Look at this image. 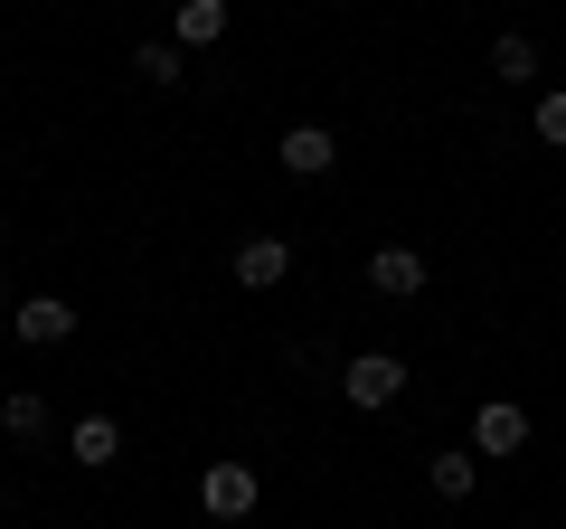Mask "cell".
Segmentation results:
<instances>
[{
    "mask_svg": "<svg viewBox=\"0 0 566 529\" xmlns=\"http://www.w3.org/2000/svg\"><path fill=\"white\" fill-rule=\"evenodd\" d=\"M340 397H349L359 416L397 407V397H406V360H397V350H359V360L340 369Z\"/></svg>",
    "mask_w": 566,
    "mask_h": 529,
    "instance_id": "6da1fadb",
    "label": "cell"
},
{
    "mask_svg": "<svg viewBox=\"0 0 566 529\" xmlns=\"http://www.w3.org/2000/svg\"><path fill=\"white\" fill-rule=\"evenodd\" d=\"M255 501H264V483H255V464H237V454H218V464L199 473V510L208 520H245Z\"/></svg>",
    "mask_w": 566,
    "mask_h": 529,
    "instance_id": "7a4b0ae2",
    "label": "cell"
},
{
    "mask_svg": "<svg viewBox=\"0 0 566 529\" xmlns=\"http://www.w3.org/2000/svg\"><path fill=\"white\" fill-rule=\"evenodd\" d=\"M10 331H20L29 350H57V341H76V303H57V293H29V303H10Z\"/></svg>",
    "mask_w": 566,
    "mask_h": 529,
    "instance_id": "3957f363",
    "label": "cell"
},
{
    "mask_svg": "<svg viewBox=\"0 0 566 529\" xmlns=\"http://www.w3.org/2000/svg\"><path fill=\"white\" fill-rule=\"evenodd\" d=\"M528 445V407L520 397H482L472 407V454H520Z\"/></svg>",
    "mask_w": 566,
    "mask_h": 529,
    "instance_id": "277c9868",
    "label": "cell"
},
{
    "mask_svg": "<svg viewBox=\"0 0 566 529\" xmlns=\"http://www.w3.org/2000/svg\"><path fill=\"white\" fill-rule=\"evenodd\" d=\"M368 293L416 303V293H424V256H416V246H378V256H368Z\"/></svg>",
    "mask_w": 566,
    "mask_h": 529,
    "instance_id": "5b68a950",
    "label": "cell"
},
{
    "mask_svg": "<svg viewBox=\"0 0 566 529\" xmlns=\"http://www.w3.org/2000/svg\"><path fill=\"white\" fill-rule=\"evenodd\" d=\"M283 274H293V237H245L237 246V284L245 293H274Z\"/></svg>",
    "mask_w": 566,
    "mask_h": 529,
    "instance_id": "8992f818",
    "label": "cell"
},
{
    "mask_svg": "<svg viewBox=\"0 0 566 529\" xmlns=\"http://www.w3.org/2000/svg\"><path fill=\"white\" fill-rule=\"evenodd\" d=\"M66 464H85V473H104V464H123V426L114 416H76V426H66Z\"/></svg>",
    "mask_w": 566,
    "mask_h": 529,
    "instance_id": "52a82bcc",
    "label": "cell"
},
{
    "mask_svg": "<svg viewBox=\"0 0 566 529\" xmlns=\"http://www.w3.org/2000/svg\"><path fill=\"white\" fill-rule=\"evenodd\" d=\"M331 162H340V143H331V123H293V133H283V170H293V180H322Z\"/></svg>",
    "mask_w": 566,
    "mask_h": 529,
    "instance_id": "ba28073f",
    "label": "cell"
},
{
    "mask_svg": "<svg viewBox=\"0 0 566 529\" xmlns=\"http://www.w3.org/2000/svg\"><path fill=\"white\" fill-rule=\"evenodd\" d=\"M227 20H237L227 0H180V10H170V48H218Z\"/></svg>",
    "mask_w": 566,
    "mask_h": 529,
    "instance_id": "9c48e42d",
    "label": "cell"
},
{
    "mask_svg": "<svg viewBox=\"0 0 566 529\" xmlns=\"http://www.w3.org/2000/svg\"><path fill=\"white\" fill-rule=\"evenodd\" d=\"M0 435H10V445H48V397L39 387H10V397H0Z\"/></svg>",
    "mask_w": 566,
    "mask_h": 529,
    "instance_id": "30bf717a",
    "label": "cell"
},
{
    "mask_svg": "<svg viewBox=\"0 0 566 529\" xmlns=\"http://www.w3.org/2000/svg\"><path fill=\"white\" fill-rule=\"evenodd\" d=\"M491 76L538 85V39H528V29H501V39H491Z\"/></svg>",
    "mask_w": 566,
    "mask_h": 529,
    "instance_id": "8fae6325",
    "label": "cell"
},
{
    "mask_svg": "<svg viewBox=\"0 0 566 529\" xmlns=\"http://www.w3.org/2000/svg\"><path fill=\"white\" fill-rule=\"evenodd\" d=\"M472 483H482V454H434V491L444 501H472Z\"/></svg>",
    "mask_w": 566,
    "mask_h": 529,
    "instance_id": "7c38bea8",
    "label": "cell"
},
{
    "mask_svg": "<svg viewBox=\"0 0 566 529\" xmlns=\"http://www.w3.org/2000/svg\"><path fill=\"white\" fill-rule=\"evenodd\" d=\"M133 76L142 85H180V48H170V39H142L133 48Z\"/></svg>",
    "mask_w": 566,
    "mask_h": 529,
    "instance_id": "4fadbf2b",
    "label": "cell"
},
{
    "mask_svg": "<svg viewBox=\"0 0 566 529\" xmlns=\"http://www.w3.org/2000/svg\"><path fill=\"white\" fill-rule=\"evenodd\" d=\"M528 123H538V143H547V152H566V85H547V95L528 104Z\"/></svg>",
    "mask_w": 566,
    "mask_h": 529,
    "instance_id": "5bb4252c",
    "label": "cell"
},
{
    "mask_svg": "<svg viewBox=\"0 0 566 529\" xmlns=\"http://www.w3.org/2000/svg\"><path fill=\"white\" fill-rule=\"evenodd\" d=\"M0 312H10V284H0Z\"/></svg>",
    "mask_w": 566,
    "mask_h": 529,
    "instance_id": "9a60e30c",
    "label": "cell"
}]
</instances>
